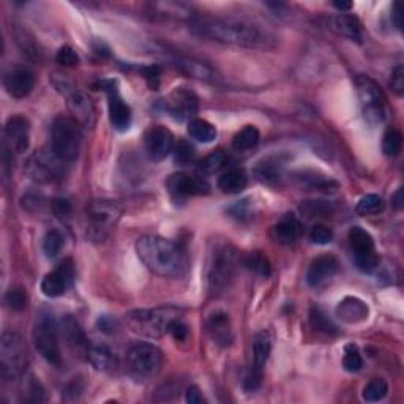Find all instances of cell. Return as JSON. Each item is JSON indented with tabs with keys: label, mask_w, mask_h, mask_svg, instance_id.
Instances as JSON below:
<instances>
[{
	"label": "cell",
	"mask_w": 404,
	"mask_h": 404,
	"mask_svg": "<svg viewBox=\"0 0 404 404\" xmlns=\"http://www.w3.org/2000/svg\"><path fill=\"white\" fill-rule=\"evenodd\" d=\"M370 308L359 297H346L338 303L337 316L346 324H359L368 319Z\"/></svg>",
	"instance_id": "23"
},
{
	"label": "cell",
	"mask_w": 404,
	"mask_h": 404,
	"mask_svg": "<svg viewBox=\"0 0 404 404\" xmlns=\"http://www.w3.org/2000/svg\"><path fill=\"white\" fill-rule=\"evenodd\" d=\"M196 35L205 36L218 43L248 47V49H272L276 36L258 24L231 18H201L191 23Z\"/></svg>",
	"instance_id": "1"
},
{
	"label": "cell",
	"mask_w": 404,
	"mask_h": 404,
	"mask_svg": "<svg viewBox=\"0 0 404 404\" xmlns=\"http://www.w3.org/2000/svg\"><path fill=\"white\" fill-rule=\"evenodd\" d=\"M187 131L190 137H193L194 141L198 142H204V144H209V142L216 139L218 131L210 122H207L204 119H199V117H194L188 122Z\"/></svg>",
	"instance_id": "29"
},
{
	"label": "cell",
	"mask_w": 404,
	"mask_h": 404,
	"mask_svg": "<svg viewBox=\"0 0 404 404\" xmlns=\"http://www.w3.org/2000/svg\"><path fill=\"white\" fill-rule=\"evenodd\" d=\"M227 161V157L225 152H214L210 153L209 157H205L198 166V172L202 175H212L220 171V169L225 168Z\"/></svg>",
	"instance_id": "39"
},
{
	"label": "cell",
	"mask_w": 404,
	"mask_h": 404,
	"mask_svg": "<svg viewBox=\"0 0 404 404\" xmlns=\"http://www.w3.org/2000/svg\"><path fill=\"white\" fill-rule=\"evenodd\" d=\"M354 264L361 273H373L379 267V256L376 251L371 253H359L352 254Z\"/></svg>",
	"instance_id": "42"
},
{
	"label": "cell",
	"mask_w": 404,
	"mask_h": 404,
	"mask_svg": "<svg viewBox=\"0 0 404 404\" xmlns=\"http://www.w3.org/2000/svg\"><path fill=\"white\" fill-rule=\"evenodd\" d=\"M5 137L10 150L16 153H24L29 148L30 142V122L23 115L10 117L5 124Z\"/></svg>",
	"instance_id": "20"
},
{
	"label": "cell",
	"mask_w": 404,
	"mask_h": 404,
	"mask_svg": "<svg viewBox=\"0 0 404 404\" xmlns=\"http://www.w3.org/2000/svg\"><path fill=\"white\" fill-rule=\"evenodd\" d=\"M168 333L172 335V338L175 341H185L188 337V326L183 321H180L179 317H175L174 321L169 324Z\"/></svg>",
	"instance_id": "47"
},
{
	"label": "cell",
	"mask_w": 404,
	"mask_h": 404,
	"mask_svg": "<svg viewBox=\"0 0 404 404\" xmlns=\"http://www.w3.org/2000/svg\"><path fill=\"white\" fill-rule=\"evenodd\" d=\"M332 29L337 32L338 35L344 36L355 41V43H361L363 41V29L357 16L349 14V13H339L332 19Z\"/></svg>",
	"instance_id": "24"
},
{
	"label": "cell",
	"mask_w": 404,
	"mask_h": 404,
	"mask_svg": "<svg viewBox=\"0 0 404 404\" xmlns=\"http://www.w3.org/2000/svg\"><path fill=\"white\" fill-rule=\"evenodd\" d=\"M248 185L247 172L240 168H229L218 177V188L223 193L227 194H237L242 193Z\"/></svg>",
	"instance_id": "27"
},
{
	"label": "cell",
	"mask_w": 404,
	"mask_h": 404,
	"mask_svg": "<svg viewBox=\"0 0 404 404\" xmlns=\"http://www.w3.org/2000/svg\"><path fill=\"white\" fill-rule=\"evenodd\" d=\"M164 106H166L168 113L172 115V119L179 122H190L198 114L199 101L194 92H191L190 89L179 87L169 93V97L164 101Z\"/></svg>",
	"instance_id": "14"
},
{
	"label": "cell",
	"mask_w": 404,
	"mask_h": 404,
	"mask_svg": "<svg viewBox=\"0 0 404 404\" xmlns=\"http://www.w3.org/2000/svg\"><path fill=\"white\" fill-rule=\"evenodd\" d=\"M175 67H179L180 71L187 73L188 76L202 79V81H210L214 78V70L207 63L196 60L191 57H177L175 58Z\"/></svg>",
	"instance_id": "28"
},
{
	"label": "cell",
	"mask_w": 404,
	"mask_h": 404,
	"mask_svg": "<svg viewBox=\"0 0 404 404\" xmlns=\"http://www.w3.org/2000/svg\"><path fill=\"white\" fill-rule=\"evenodd\" d=\"M348 237H349L350 248H352V254L376 251L373 236H371L368 231H365L363 227H360V226L350 227Z\"/></svg>",
	"instance_id": "30"
},
{
	"label": "cell",
	"mask_w": 404,
	"mask_h": 404,
	"mask_svg": "<svg viewBox=\"0 0 404 404\" xmlns=\"http://www.w3.org/2000/svg\"><path fill=\"white\" fill-rule=\"evenodd\" d=\"M333 7L339 10L341 13H348V12H350V10H352V3L350 2H335Z\"/></svg>",
	"instance_id": "56"
},
{
	"label": "cell",
	"mask_w": 404,
	"mask_h": 404,
	"mask_svg": "<svg viewBox=\"0 0 404 404\" xmlns=\"http://www.w3.org/2000/svg\"><path fill=\"white\" fill-rule=\"evenodd\" d=\"M58 330L60 328H58L54 317L51 315H41L35 321L34 332H32L35 349L38 350L41 357L54 366H60L62 363Z\"/></svg>",
	"instance_id": "10"
},
{
	"label": "cell",
	"mask_w": 404,
	"mask_h": 404,
	"mask_svg": "<svg viewBox=\"0 0 404 404\" xmlns=\"http://www.w3.org/2000/svg\"><path fill=\"white\" fill-rule=\"evenodd\" d=\"M207 328H209V333L218 344H223V346L231 344L232 328H231V321L226 313H221V311L214 313V315L209 317V321H207Z\"/></svg>",
	"instance_id": "26"
},
{
	"label": "cell",
	"mask_w": 404,
	"mask_h": 404,
	"mask_svg": "<svg viewBox=\"0 0 404 404\" xmlns=\"http://www.w3.org/2000/svg\"><path fill=\"white\" fill-rule=\"evenodd\" d=\"M163 363L161 349L152 343H136L126 354V366L130 374L137 381L155 376Z\"/></svg>",
	"instance_id": "8"
},
{
	"label": "cell",
	"mask_w": 404,
	"mask_h": 404,
	"mask_svg": "<svg viewBox=\"0 0 404 404\" xmlns=\"http://www.w3.org/2000/svg\"><path fill=\"white\" fill-rule=\"evenodd\" d=\"M137 71L142 73V76L147 79L148 86L153 90H157L159 86V76H161V70L158 67H141L137 68Z\"/></svg>",
	"instance_id": "49"
},
{
	"label": "cell",
	"mask_w": 404,
	"mask_h": 404,
	"mask_svg": "<svg viewBox=\"0 0 404 404\" xmlns=\"http://www.w3.org/2000/svg\"><path fill=\"white\" fill-rule=\"evenodd\" d=\"M339 262L332 254H322L313 260L306 272V283L311 288L319 289L330 283L333 276L338 273Z\"/></svg>",
	"instance_id": "19"
},
{
	"label": "cell",
	"mask_w": 404,
	"mask_h": 404,
	"mask_svg": "<svg viewBox=\"0 0 404 404\" xmlns=\"http://www.w3.org/2000/svg\"><path fill=\"white\" fill-rule=\"evenodd\" d=\"M237 256L231 245H218L210 256L209 264V291L220 295L229 288L234 272H236Z\"/></svg>",
	"instance_id": "7"
},
{
	"label": "cell",
	"mask_w": 404,
	"mask_h": 404,
	"mask_svg": "<svg viewBox=\"0 0 404 404\" xmlns=\"http://www.w3.org/2000/svg\"><path fill=\"white\" fill-rule=\"evenodd\" d=\"M56 60H57L58 65H62V67L79 65V56L76 54V51H74L71 46H62L60 49L57 51Z\"/></svg>",
	"instance_id": "46"
},
{
	"label": "cell",
	"mask_w": 404,
	"mask_h": 404,
	"mask_svg": "<svg viewBox=\"0 0 404 404\" xmlns=\"http://www.w3.org/2000/svg\"><path fill=\"white\" fill-rule=\"evenodd\" d=\"M363 366V359L359 352L357 346L354 344H348L346 349H344V357H343V368L349 371V373H357Z\"/></svg>",
	"instance_id": "43"
},
{
	"label": "cell",
	"mask_w": 404,
	"mask_h": 404,
	"mask_svg": "<svg viewBox=\"0 0 404 404\" xmlns=\"http://www.w3.org/2000/svg\"><path fill=\"white\" fill-rule=\"evenodd\" d=\"M122 209L113 201H92L87 205V238L92 242H103L109 237L119 221Z\"/></svg>",
	"instance_id": "5"
},
{
	"label": "cell",
	"mask_w": 404,
	"mask_h": 404,
	"mask_svg": "<svg viewBox=\"0 0 404 404\" xmlns=\"http://www.w3.org/2000/svg\"><path fill=\"white\" fill-rule=\"evenodd\" d=\"M97 326L104 333H113L115 330V321L109 316H101L97 321Z\"/></svg>",
	"instance_id": "53"
},
{
	"label": "cell",
	"mask_w": 404,
	"mask_h": 404,
	"mask_svg": "<svg viewBox=\"0 0 404 404\" xmlns=\"http://www.w3.org/2000/svg\"><path fill=\"white\" fill-rule=\"evenodd\" d=\"M101 87L108 93V108H109V120L113 128L117 131H126L131 125V108L122 100L117 82L109 79V81L101 82Z\"/></svg>",
	"instance_id": "12"
},
{
	"label": "cell",
	"mask_w": 404,
	"mask_h": 404,
	"mask_svg": "<svg viewBox=\"0 0 404 404\" xmlns=\"http://www.w3.org/2000/svg\"><path fill=\"white\" fill-rule=\"evenodd\" d=\"M172 153H174V161L180 164V166H187V164L193 161L194 155H196L194 147L191 146L190 142L183 141V139L179 141L177 144H175Z\"/></svg>",
	"instance_id": "44"
},
{
	"label": "cell",
	"mask_w": 404,
	"mask_h": 404,
	"mask_svg": "<svg viewBox=\"0 0 404 404\" xmlns=\"http://www.w3.org/2000/svg\"><path fill=\"white\" fill-rule=\"evenodd\" d=\"M87 360L92 363L95 370L106 371L113 366L114 355H113V350H111L108 346H104V344H98V346L90 348Z\"/></svg>",
	"instance_id": "33"
},
{
	"label": "cell",
	"mask_w": 404,
	"mask_h": 404,
	"mask_svg": "<svg viewBox=\"0 0 404 404\" xmlns=\"http://www.w3.org/2000/svg\"><path fill=\"white\" fill-rule=\"evenodd\" d=\"M260 133L254 125H247L245 128H242L238 133H236L232 139V147L237 152H247L259 144Z\"/></svg>",
	"instance_id": "32"
},
{
	"label": "cell",
	"mask_w": 404,
	"mask_h": 404,
	"mask_svg": "<svg viewBox=\"0 0 404 404\" xmlns=\"http://www.w3.org/2000/svg\"><path fill=\"white\" fill-rule=\"evenodd\" d=\"M24 169L35 182L51 183L63 175V161L52 152V148L51 150L41 148L27 158Z\"/></svg>",
	"instance_id": "11"
},
{
	"label": "cell",
	"mask_w": 404,
	"mask_h": 404,
	"mask_svg": "<svg viewBox=\"0 0 404 404\" xmlns=\"http://www.w3.org/2000/svg\"><path fill=\"white\" fill-rule=\"evenodd\" d=\"M243 265H245L248 270H251V272L258 273L260 276H269L270 272H272L269 259L259 251L247 254V256L243 258Z\"/></svg>",
	"instance_id": "40"
},
{
	"label": "cell",
	"mask_w": 404,
	"mask_h": 404,
	"mask_svg": "<svg viewBox=\"0 0 404 404\" xmlns=\"http://www.w3.org/2000/svg\"><path fill=\"white\" fill-rule=\"evenodd\" d=\"M3 87L10 97L16 100L27 98L35 87L34 73L25 67H14L5 73Z\"/></svg>",
	"instance_id": "18"
},
{
	"label": "cell",
	"mask_w": 404,
	"mask_h": 404,
	"mask_svg": "<svg viewBox=\"0 0 404 404\" xmlns=\"http://www.w3.org/2000/svg\"><path fill=\"white\" fill-rule=\"evenodd\" d=\"M281 168H283V164L280 161H276V159L272 158H265L254 168V175H256L259 182L275 185L278 183L281 179Z\"/></svg>",
	"instance_id": "31"
},
{
	"label": "cell",
	"mask_w": 404,
	"mask_h": 404,
	"mask_svg": "<svg viewBox=\"0 0 404 404\" xmlns=\"http://www.w3.org/2000/svg\"><path fill=\"white\" fill-rule=\"evenodd\" d=\"M260 381H262V371L249 368L245 376V381H243V387H245L247 392H254L259 389Z\"/></svg>",
	"instance_id": "50"
},
{
	"label": "cell",
	"mask_w": 404,
	"mask_h": 404,
	"mask_svg": "<svg viewBox=\"0 0 404 404\" xmlns=\"http://www.w3.org/2000/svg\"><path fill=\"white\" fill-rule=\"evenodd\" d=\"M392 204H393V207H395L396 210H400V209H403V205H404V196H403V188H398V191L395 194L392 196Z\"/></svg>",
	"instance_id": "55"
},
{
	"label": "cell",
	"mask_w": 404,
	"mask_h": 404,
	"mask_svg": "<svg viewBox=\"0 0 404 404\" xmlns=\"http://www.w3.org/2000/svg\"><path fill=\"white\" fill-rule=\"evenodd\" d=\"M74 280V267L71 259H63L52 272L47 273L41 281V292L49 299L65 295L71 288Z\"/></svg>",
	"instance_id": "13"
},
{
	"label": "cell",
	"mask_w": 404,
	"mask_h": 404,
	"mask_svg": "<svg viewBox=\"0 0 404 404\" xmlns=\"http://www.w3.org/2000/svg\"><path fill=\"white\" fill-rule=\"evenodd\" d=\"M272 352V335L267 330L256 333L251 344V366L249 368L262 371Z\"/></svg>",
	"instance_id": "25"
},
{
	"label": "cell",
	"mask_w": 404,
	"mask_h": 404,
	"mask_svg": "<svg viewBox=\"0 0 404 404\" xmlns=\"http://www.w3.org/2000/svg\"><path fill=\"white\" fill-rule=\"evenodd\" d=\"M63 245H65V237H63V234L60 231L51 229L46 232V236L43 238V251L46 254V258L54 259L56 256H58Z\"/></svg>",
	"instance_id": "38"
},
{
	"label": "cell",
	"mask_w": 404,
	"mask_h": 404,
	"mask_svg": "<svg viewBox=\"0 0 404 404\" xmlns=\"http://www.w3.org/2000/svg\"><path fill=\"white\" fill-rule=\"evenodd\" d=\"M385 209V202L379 194H366L361 198L357 205H355V212L361 216H371V215H379Z\"/></svg>",
	"instance_id": "35"
},
{
	"label": "cell",
	"mask_w": 404,
	"mask_h": 404,
	"mask_svg": "<svg viewBox=\"0 0 404 404\" xmlns=\"http://www.w3.org/2000/svg\"><path fill=\"white\" fill-rule=\"evenodd\" d=\"M169 194L174 199H187L190 196H199L209 193V183L202 177H191L188 174H172L168 179Z\"/></svg>",
	"instance_id": "17"
},
{
	"label": "cell",
	"mask_w": 404,
	"mask_h": 404,
	"mask_svg": "<svg viewBox=\"0 0 404 404\" xmlns=\"http://www.w3.org/2000/svg\"><path fill=\"white\" fill-rule=\"evenodd\" d=\"M52 212L58 218H67L71 214V204L65 198H57L52 201Z\"/></svg>",
	"instance_id": "51"
},
{
	"label": "cell",
	"mask_w": 404,
	"mask_h": 404,
	"mask_svg": "<svg viewBox=\"0 0 404 404\" xmlns=\"http://www.w3.org/2000/svg\"><path fill=\"white\" fill-rule=\"evenodd\" d=\"M5 306L10 308L12 311H21L27 306L29 297L27 292H25L23 288H12L7 291V294L3 297Z\"/></svg>",
	"instance_id": "41"
},
{
	"label": "cell",
	"mask_w": 404,
	"mask_h": 404,
	"mask_svg": "<svg viewBox=\"0 0 404 404\" xmlns=\"http://www.w3.org/2000/svg\"><path fill=\"white\" fill-rule=\"evenodd\" d=\"M303 234V226L299 218L292 214H286L272 227V238L280 245H291L295 243Z\"/></svg>",
	"instance_id": "22"
},
{
	"label": "cell",
	"mask_w": 404,
	"mask_h": 404,
	"mask_svg": "<svg viewBox=\"0 0 404 404\" xmlns=\"http://www.w3.org/2000/svg\"><path fill=\"white\" fill-rule=\"evenodd\" d=\"M136 253L150 272L164 278H180L188 270V259L183 249L161 236L137 238Z\"/></svg>",
	"instance_id": "2"
},
{
	"label": "cell",
	"mask_w": 404,
	"mask_h": 404,
	"mask_svg": "<svg viewBox=\"0 0 404 404\" xmlns=\"http://www.w3.org/2000/svg\"><path fill=\"white\" fill-rule=\"evenodd\" d=\"M175 316V311L171 308H155V310H135L125 316L128 327L135 333L144 335V337L158 338L168 333L169 324Z\"/></svg>",
	"instance_id": "6"
},
{
	"label": "cell",
	"mask_w": 404,
	"mask_h": 404,
	"mask_svg": "<svg viewBox=\"0 0 404 404\" xmlns=\"http://www.w3.org/2000/svg\"><path fill=\"white\" fill-rule=\"evenodd\" d=\"M81 125L71 117L58 115L52 124L51 148L63 163L76 161L81 152Z\"/></svg>",
	"instance_id": "3"
},
{
	"label": "cell",
	"mask_w": 404,
	"mask_h": 404,
	"mask_svg": "<svg viewBox=\"0 0 404 404\" xmlns=\"http://www.w3.org/2000/svg\"><path fill=\"white\" fill-rule=\"evenodd\" d=\"M389 393V384L384 377H373L366 382V385L363 387V400L368 403H377L382 401Z\"/></svg>",
	"instance_id": "34"
},
{
	"label": "cell",
	"mask_w": 404,
	"mask_h": 404,
	"mask_svg": "<svg viewBox=\"0 0 404 404\" xmlns=\"http://www.w3.org/2000/svg\"><path fill=\"white\" fill-rule=\"evenodd\" d=\"M63 92L67 95V104L71 113V119L76 120L81 126L92 128L95 125V108L92 100L84 92L74 89H65Z\"/></svg>",
	"instance_id": "21"
},
{
	"label": "cell",
	"mask_w": 404,
	"mask_h": 404,
	"mask_svg": "<svg viewBox=\"0 0 404 404\" xmlns=\"http://www.w3.org/2000/svg\"><path fill=\"white\" fill-rule=\"evenodd\" d=\"M403 148V135L396 128H389L382 136V152L384 155L395 158Z\"/></svg>",
	"instance_id": "36"
},
{
	"label": "cell",
	"mask_w": 404,
	"mask_h": 404,
	"mask_svg": "<svg viewBox=\"0 0 404 404\" xmlns=\"http://www.w3.org/2000/svg\"><path fill=\"white\" fill-rule=\"evenodd\" d=\"M390 87L398 97L404 93V67L398 65L390 74Z\"/></svg>",
	"instance_id": "48"
},
{
	"label": "cell",
	"mask_w": 404,
	"mask_h": 404,
	"mask_svg": "<svg viewBox=\"0 0 404 404\" xmlns=\"http://www.w3.org/2000/svg\"><path fill=\"white\" fill-rule=\"evenodd\" d=\"M355 87H357V95L365 120L373 126L382 124L387 117L385 97L381 87L377 86V82L370 76L360 74V76L355 78Z\"/></svg>",
	"instance_id": "9"
},
{
	"label": "cell",
	"mask_w": 404,
	"mask_h": 404,
	"mask_svg": "<svg viewBox=\"0 0 404 404\" xmlns=\"http://www.w3.org/2000/svg\"><path fill=\"white\" fill-rule=\"evenodd\" d=\"M392 23L395 27L400 30L401 29V3H393L392 7Z\"/></svg>",
	"instance_id": "54"
},
{
	"label": "cell",
	"mask_w": 404,
	"mask_h": 404,
	"mask_svg": "<svg viewBox=\"0 0 404 404\" xmlns=\"http://www.w3.org/2000/svg\"><path fill=\"white\" fill-rule=\"evenodd\" d=\"M185 400H187V403H190V404H202V403H205V398L202 396L201 390L196 385H191L190 389L187 390V393H185Z\"/></svg>",
	"instance_id": "52"
},
{
	"label": "cell",
	"mask_w": 404,
	"mask_h": 404,
	"mask_svg": "<svg viewBox=\"0 0 404 404\" xmlns=\"http://www.w3.org/2000/svg\"><path fill=\"white\" fill-rule=\"evenodd\" d=\"M58 328H60V335L68 349H70L76 357L87 359L90 352V343L76 319L71 316L62 317Z\"/></svg>",
	"instance_id": "16"
},
{
	"label": "cell",
	"mask_w": 404,
	"mask_h": 404,
	"mask_svg": "<svg viewBox=\"0 0 404 404\" xmlns=\"http://www.w3.org/2000/svg\"><path fill=\"white\" fill-rule=\"evenodd\" d=\"M29 363L27 348L16 332H3L0 338V371L5 381L18 379Z\"/></svg>",
	"instance_id": "4"
},
{
	"label": "cell",
	"mask_w": 404,
	"mask_h": 404,
	"mask_svg": "<svg viewBox=\"0 0 404 404\" xmlns=\"http://www.w3.org/2000/svg\"><path fill=\"white\" fill-rule=\"evenodd\" d=\"M144 147L152 161H163L169 157L175 147L174 135L166 126H150L144 135Z\"/></svg>",
	"instance_id": "15"
},
{
	"label": "cell",
	"mask_w": 404,
	"mask_h": 404,
	"mask_svg": "<svg viewBox=\"0 0 404 404\" xmlns=\"http://www.w3.org/2000/svg\"><path fill=\"white\" fill-rule=\"evenodd\" d=\"M310 240L316 245H327L333 240V231L324 225H315L310 231Z\"/></svg>",
	"instance_id": "45"
},
{
	"label": "cell",
	"mask_w": 404,
	"mask_h": 404,
	"mask_svg": "<svg viewBox=\"0 0 404 404\" xmlns=\"http://www.w3.org/2000/svg\"><path fill=\"white\" fill-rule=\"evenodd\" d=\"M310 324L316 332H321L326 335L337 333V327H335V324L328 319V316L319 306H313L310 310Z\"/></svg>",
	"instance_id": "37"
}]
</instances>
